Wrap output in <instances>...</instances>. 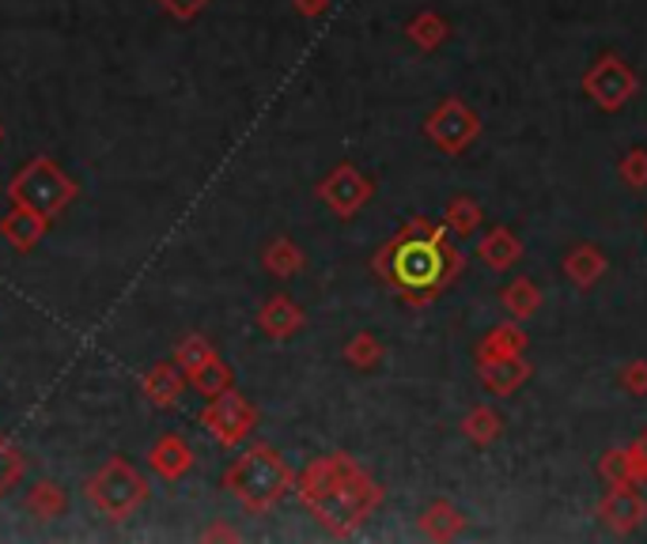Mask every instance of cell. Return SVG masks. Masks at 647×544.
<instances>
[{
    "label": "cell",
    "mask_w": 647,
    "mask_h": 544,
    "mask_svg": "<svg viewBox=\"0 0 647 544\" xmlns=\"http://www.w3.org/2000/svg\"><path fill=\"white\" fill-rule=\"evenodd\" d=\"M300 503L315 514L318 526L345 537L367 518V511L375 507L379 492L371 488V481L356 465L349 462V454H322L303 469L300 484Z\"/></svg>",
    "instance_id": "obj_1"
},
{
    "label": "cell",
    "mask_w": 647,
    "mask_h": 544,
    "mask_svg": "<svg viewBox=\"0 0 647 544\" xmlns=\"http://www.w3.org/2000/svg\"><path fill=\"white\" fill-rule=\"evenodd\" d=\"M292 488V469L269 443H254L224 469V492L246 514H269Z\"/></svg>",
    "instance_id": "obj_2"
},
{
    "label": "cell",
    "mask_w": 647,
    "mask_h": 544,
    "mask_svg": "<svg viewBox=\"0 0 647 544\" xmlns=\"http://www.w3.org/2000/svg\"><path fill=\"white\" fill-rule=\"evenodd\" d=\"M76 194H80V186H76L50 156L27 159V164L12 175V181H8V200H12L16 208H27V212L42 216L46 224H53V219L76 200Z\"/></svg>",
    "instance_id": "obj_3"
},
{
    "label": "cell",
    "mask_w": 647,
    "mask_h": 544,
    "mask_svg": "<svg viewBox=\"0 0 647 544\" xmlns=\"http://www.w3.org/2000/svg\"><path fill=\"white\" fill-rule=\"evenodd\" d=\"M148 495H151L148 481L140 476L137 465L126 462V457H107V462L88 476V484H84V500H88L107 522H129L133 514L148 503Z\"/></svg>",
    "instance_id": "obj_4"
},
{
    "label": "cell",
    "mask_w": 647,
    "mask_h": 544,
    "mask_svg": "<svg viewBox=\"0 0 647 544\" xmlns=\"http://www.w3.org/2000/svg\"><path fill=\"white\" fill-rule=\"evenodd\" d=\"M386 276L409 295H421L443 276V254L428 238H402L386 254Z\"/></svg>",
    "instance_id": "obj_5"
},
{
    "label": "cell",
    "mask_w": 647,
    "mask_h": 544,
    "mask_svg": "<svg viewBox=\"0 0 647 544\" xmlns=\"http://www.w3.org/2000/svg\"><path fill=\"white\" fill-rule=\"evenodd\" d=\"M202 427L213 435V443L220 446H243V438L258 427V408L251 405V397H243L235 386H227L224 394L208 397V405L202 408Z\"/></svg>",
    "instance_id": "obj_6"
},
{
    "label": "cell",
    "mask_w": 647,
    "mask_h": 544,
    "mask_svg": "<svg viewBox=\"0 0 647 544\" xmlns=\"http://www.w3.org/2000/svg\"><path fill=\"white\" fill-rule=\"evenodd\" d=\"M148 469L156 476H164V481H183V476L194 469V446L175 432L159 435L156 443L148 446Z\"/></svg>",
    "instance_id": "obj_7"
},
{
    "label": "cell",
    "mask_w": 647,
    "mask_h": 544,
    "mask_svg": "<svg viewBox=\"0 0 647 544\" xmlns=\"http://www.w3.org/2000/svg\"><path fill=\"white\" fill-rule=\"evenodd\" d=\"M318 197L326 200L333 212L352 216V212H356V208L367 200V181L360 178L352 167H337V170H333V175L318 186Z\"/></svg>",
    "instance_id": "obj_8"
},
{
    "label": "cell",
    "mask_w": 647,
    "mask_h": 544,
    "mask_svg": "<svg viewBox=\"0 0 647 544\" xmlns=\"http://www.w3.org/2000/svg\"><path fill=\"white\" fill-rule=\"evenodd\" d=\"M186 386H189V378H186V370L178 367L175 359L156 363V367H151L148 375L140 378V389H145V397L156 408H175L178 400H183Z\"/></svg>",
    "instance_id": "obj_9"
},
{
    "label": "cell",
    "mask_w": 647,
    "mask_h": 544,
    "mask_svg": "<svg viewBox=\"0 0 647 544\" xmlns=\"http://www.w3.org/2000/svg\"><path fill=\"white\" fill-rule=\"evenodd\" d=\"M258 329L265 333V337H273V340H288L292 333H300L303 329V310L296 307V299H288V295H273V299H265L262 303V310H258Z\"/></svg>",
    "instance_id": "obj_10"
},
{
    "label": "cell",
    "mask_w": 647,
    "mask_h": 544,
    "mask_svg": "<svg viewBox=\"0 0 647 544\" xmlns=\"http://www.w3.org/2000/svg\"><path fill=\"white\" fill-rule=\"evenodd\" d=\"M46 231H50V224H46L42 216L27 212V208H16V205H12V212L0 219V235L8 238V246H12L16 254L35 250V246L46 238Z\"/></svg>",
    "instance_id": "obj_11"
},
{
    "label": "cell",
    "mask_w": 647,
    "mask_h": 544,
    "mask_svg": "<svg viewBox=\"0 0 647 544\" xmlns=\"http://www.w3.org/2000/svg\"><path fill=\"white\" fill-rule=\"evenodd\" d=\"M23 507H27V514H35L38 522H53V518H61V514L69 511V495H65L61 484L38 481V484L27 488Z\"/></svg>",
    "instance_id": "obj_12"
},
{
    "label": "cell",
    "mask_w": 647,
    "mask_h": 544,
    "mask_svg": "<svg viewBox=\"0 0 647 544\" xmlns=\"http://www.w3.org/2000/svg\"><path fill=\"white\" fill-rule=\"evenodd\" d=\"M262 269L269 273V276H281V280L296 276V273L303 269L300 246L292 243V238H273V243H265V250H262Z\"/></svg>",
    "instance_id": "obj_13"
},
{
    "label": "cell",
    "mask_w": 647,
    "mask_h": 544,
    "mask_svg": "<svg viewBox=\"0 0 647 544\" xmlns=\"http://www.w3.org/2000/svg\"><path fill=\"white\" fill-rule=\"evenodd\" d=\"M23 476H27V454L8 435H0V500L12 495Z\"/></svg>",
    "instance_id": "obj_14"
},
{
    "label": "cell",
    "mask_w": 647,
    "mask_h": 544,
    "mask_svg": "<svg viewBox=\"0 0 647 544\" xmlns=\"http://www.w3.org/2000/svg\"><path fill=\"white\" fill-rule=\"evenodd\" d=\"M189 386L197 389V394H202L205 400L208 397H216V394H224L227 386H235V370L227 367V363L216 356L213 363H205L202 370H194V375H189Z\"/></svg>",
    "instance_id": "obj_15"
},
{
    "label": "cell",
    "mask_w": 647,
    "mask_h": 544,
    "mask_svg": "<svg viewBox=\"0 0 647 544\" xmlns=\"http://www.w3.org/2000/svg\"><path fill=\"white\" fill-rule=\"evenodd\" d=\"M216 356H220V352H216V348H213V340L202 337V333H189L183 345L175 348V363L186 370V378L194 375V370H202L205 363H213Z\"/></svg>",
    "instance_id": "obj_16"
},
{
    "label": "cell",
    "mask_w": 647,
    "mask_h": 544,
    "mask_svg": "<svg viewBox=\"0 0 647 544\" xmlns=\"http://www.w3.org/2000/svg\"><path fill=\"white\" fill-rule=\"evenodd\" d=\"M159 8L170 16V19H178V23H189V19H197L205 12L213 0H156Z\"/></svg>",
    "instance_id": "obj_17"
},
{
    "label": "cell",
    "mask_w": 647,
    "mask_h": 544,
    "mask_svg": "<svg viewBox=\"0 0 647 544\" xmlns=\"http://www.w3.org/2000/svg\"><path fill=\"white\" fill-rule=\"evenodd\" d=\"M375 356H379V348H375V340H371L367 333H360V337L345 348V359L356 363V367H367V363H375Z\"/></svg>",
    "instance_id": "obj_18"
},
{
    "label": "cell",
    "mask_w": 647,
    "mask_h": 544,
    "mask_svg": "<svg viewBox=\"0 0 647 544\" xmlns=\"http://www.w3.org/2000/svg\"><path fill=\"white\" fill-rule=\"evenodd\" d=\"M326 4L330 0H296V12L300 16H322L326 12Z\"/></svg>",
    "instance_id": "obj_19"
},
{
    "label": "cell",
    "mask_w": 647,
    "mask_h": 544,
    "mask_svg": "<svg viewBox=\"0 0 647 544\" xmlns=\"http://www.w3.org/2000/svg\"><path fill=\"white\" fill-rule=\"evenodd\" d=\"M202 537H205V541H216V537H235V533H232V530H220V526H216V530H205Z\"/></svg>",
    "instance_id": "obj_20"
},
{
    "label": "cell",
    "mask_w": 647,
    "mask_h": 544,
    "mask_svg": "<svg viewBox=\"0 0 647 544\" xmlns=\"http://www.w3.org/2000/svg\"><path fill=\"white\" fill-rule=\"evenodd\" d=\"M0 140H4V126H0Z\"/></svg>",
    "instance_id": "obj_21"
}]
</instances>
